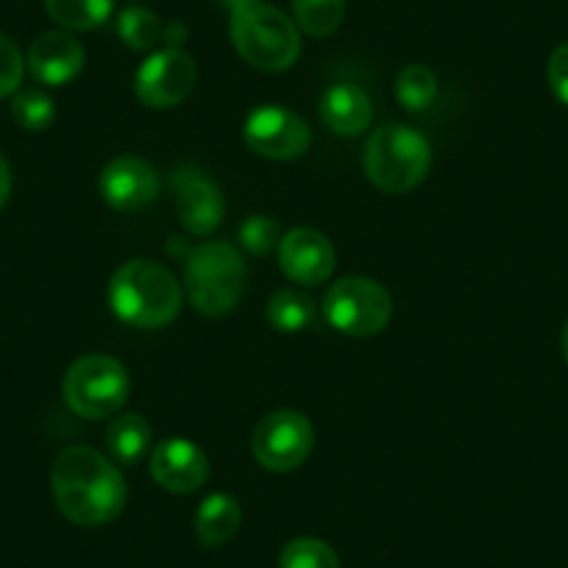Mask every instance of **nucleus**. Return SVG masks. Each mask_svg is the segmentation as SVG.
I'll list each match as a JSON object with an SVG mask.
<instances>
[{
  "instance_id": "f257e3e1",
  "label": "nucleus",
  "mask_w": 568,
  "mask_h": 568,
  "mask_svg": "<svg viewBox=\"0 0 568 568\" xmlns=\"http://www.w3.org/2000/svg\"><path fill=\"white\" fill-rule=\"evenodd\" d=\"M59 513L79 527H101L123 513L129 488L120 468L90 446L59 452L51 468Z\"/></svg>"
},
{
  "instance_id": "6e6552de",
  "label": "nucleus",
  "mask_w": 568,
  "mask_h": 568,
  "mask_svg": "<svg viewBox=\"0 0 568 568\" xmlns=\"http://www.w3.org/2000/svg\"><path fill=\"white\" fill-rule=\"evenodd\" d=\"M313 444L315 429L307 415L296 413V409H276L256 424L251 449L262 468L287 474L307 463Z\"/></svg>"
},
{
  "instance_id": "f03ea898",
  "label": "nucleus",
  "mask_w": 568,
  "mask_h": 568,
  "mask_svg": "<svg viewBox=\"0 0 568 568\" xmlns=\"http://www.w3.org/2000/svg\"><path fill=\"white\" fill-rule=\"evenodd\" d=\"M182 284L154 260H131L109 282V307L136 329H162L182 313Z\"/></svg>"
},
{
  "instance_id": "9d476101",
  "label": "nucleus",
  "mask_w": 568,
  "mask_h": 568,
  "mask_svg": "<svg viewBox=\"0 0 568 568\" xmlns=\"http://www.w3.org/2000/svg\"><path fill=\"white\" fill-rule=\"evenodd\" d=\"M199 81V68L184 48L168 45L151 53L136 70L134 92L142 106L173 109L187 101Z\"/></svg>"
},
{
  "instance_id": "c756f323",
  "label": "nucleus",
  "mask_w": 568,
  "mask_h": 568,
  "mask_svg": "<svg viewBox=\"0 0 568 568\" xmlns=\"http://www.w3.org/2000/svg\"><path fill=\"white\" fill-rule=\"evenodd\" d=\"M562 357H566V363H568V321H566V326H562Z\"/></svg>"
},
{
  "instance_id": "bb28decb",
  "label": "nucleus",
  "mask_w": 568,
  "mask_h": 568,
  "mask_svg": "<svg viewBox=\"0 0 568 568\" xmlns=\"http://www.w3.org/2000/svg\"><path fill=\"white\" fill-rule=\"evenodd\" d=\"M26 73V59L20 48L9 40L7 34H0V101L20 90Z\"/></svg>"
},
{
  "instance_id": "423d86ee",
  "label": "nucleus",
  "mask_w": 568,
  "mask_h": 568,
  "mask_svg": "<svg viewBox=\"0 0 568 568\" xmlns=\"http://www.w3.org/2000/svg\"><path fill=\"white\" fill-rule=\"evenodd\" d=\"M131 390L129 371L109 354H87L75 359L62 382L68 407L81 418H109L125 404Z\"/></svg>"
},
{
  "instance_id": "1a4fd4ad",
  "label": "nucleus",
  "mask_w": 568,
  "mask_h": 568,
  "mask_svg": "<svg viewBox=\"0 0 568 568\" xmlns=\"http://www.w3.org/2000/svg\"><path fill=\"white\" fill-rule=\"evenodd\" d=\"M243 140L248 151H254L262 160L291 162L307 154L313 134H310V125L293 109L265 103L245 118Z\"/></svg>"
},
{
  "instance_id": "a878e982",
  "label": "nucleus",
  "mask_w": 568,
  "mask_h": 568,
  "mask_svg": "<svg viewBox=\"0 0 568 568\" xmlns=\"http://www.w3.org/2000/svg\"><path fill=\"white\" fill-rule=\"evenodd\" d=\"M240 245H243L248 254L265 256L273 248H278V240H282V229L273 221L271 215H248L237 229Z\"/></svg>"
},
{
  "instance_id": "6ab92c4d",
  "label": "nucleus",
  "mask_w": 568,
  "mask_h": 568,
  "mask_svg": "<svg viewBox=\"0 0 568 568\" xmlns=\"http://www.w3.org/2000/svg\"><path fill=\"white\" fill-rule=\"evenodd\" d=\"M265 318L282 335H296V332L307 329L313 324L315 302L310 293L298 291V287H282L267 302Z\"/></svg>"
},
{
  "instance_id": "9b49d317",
  "label": "nucleus",
  "mask_w": 568,
  "mask_h": 568,
  "mask_svg": "<svg viewBox=\"0 0 568 568\" xmlns=\"http://www.w3.org/2000/svg\"><path fill=\"white\" fill-rule=\"evenodd\" d=\"M103 201L118 212H140L160 195V176L151 162L140 156H118L101 171Z\"/></svg>"
},
{
  "instance_id": "4468645a",
  "label": "nucleus",
  "mask_w": 568,
  "mask_h": 568,
  "mask_svg": "<svg viewBox=\"0 0 568 568\" xmlns=\"http://www.w3.org/2000/svg\"><path fill=\"white\" fill-rule=\"evenodd\" d=\"M87 51L68 31H48L29 51V70L40 84L64 87L84 70Z\"/></svg>"
},
{
  "instance_id": "aec40b11",
  "label": "nucleus",
  "mask_w": 568,
  "mask_h": 568,
  "mask_svg": "<svg viewBox=\"0 0 568 568\" xmlns=\"http://www.w3.org/2000/svg\"><path fill=\"white\" fill-rule=\"evenodd\" d=\"M114 0H45L53 23L68 31H95L112 14Z\"/></svg>"
},
{
  "instance_id": "2eb2a0df",
  "label": "nucleus",
  "mask_w": 568,
  "mask_h": 568,
  "mask_svg": "<svg viewBox=\"0 0 568 568\" xmlns=\"http://www.w3.org/2000/svg\"><path fill=\"white\" fill-rule=\"evenodd\" d=\"M176 212L182 226L195 237H210L226 215L221 187L201 173L176 179Z\"/></svg>"
},
{
  "instance_id": "39448f33",
  "label": "nucleus",
  "mask_w": 568,
  "mask_h": 568,
  "mask_svg": "<svg viewBox=\"0 0 568 568\" xmlns=\"http://www.w3.org/2000/svg\"><path fill=\"white\" fill-rule=\"evenodd\" d=\"M248 284L243 256L226 240H210L190 251L184 271V291L201 315L221 318L240 304Z\"/></svg>"
},
{
  "instance_id": "4be33fe9",
  "label": "nucleus",
  "mask_w": 568,
  "mask_h": 568,
  "mask_svg": "<svg viewBox=\"0 0 568 568\" xmlns=\"http://www.w3.org/2000/svg\"><path fill=\"white\" fill-rule=\"evenodd\" d=\"M396 98L407 112H424L438 98V75L426 64H407L396 79Z\"/></svg>"
},
{
  "instance_id": "f3484780",
  "label": "nucleus",
  "mask_w": 568,
  "mask_h": 568,
  "mask_svg": "<svg viewBox=\"0 0 568 568\" xmlns=\"http://www.w3.org/2000/svg\"><path fill=\"white\" fill-rule=\"evenodd\" d=\"M240 524H243V510L240 501L229 494L206 496L195 513V535L210 549L229 544L237 535Z\"/></svg>"
},
{
  "instance_id": "393cba45",
  "label": "nucleus",
  "mask_w": 568,
  "mask_h": 568,
  "mask_svg": "<svg viewBox=\"0 0 568 568\" xmlns=\"http://www.w3.org/2000/svg\"><path fill=\"white\" fill-rule=\"evenodd\" d=\"M12 118L26 131H45L57 120V106L42 90H18L12 101Z\"/></svg>"
},
{
  "instance_id": "0eeeda50",
  "label": "nucleus",
  "mask_w": 568,
  "mask_h": 568,
  "mask_svg": "<svg viewBox=\"0 0 568 568\" xmlns=\"http://www.w3.org/2000/svg\"><path fill=\"white\" fill-rule=\"evenodd\" d=\"M324 315L341 335L374 337L390 324L393 298L376 278L346 276L326 293Z\"/></svg>"
},
{
  "instance_id": "f8f14e48",
  "label": "nucleus",
  "mask_w": 568,
  "mask_h": 568,
  "mask_svg": "<svg viewBox=\"0 0 568 568\" xmlns=\"http://www.w3.org/2000/svg\"><path fill=\"white\" fill-rule=\"evenodd\" d=\"M278 267L296 284H321L335 271V245L318 229H293L278 240Z\"/></svg>"
},
{
  "instance_id": "20e7f679",
  "label": "nucleus",
  "mask_w": 568,
  "mask_h": 568,
  "mask_svg": "<svg viewBox=\"0 0 568 568\" xmlns=\"http://www.w3.org/2000/svg\"><path fill=\"white\" fill-rule=\"evenodd\" d=\"M363 168L368 182L382 193H409L433 168V149L413 125L387 123L368 136Z\"/></svg>"
},
{
  "instance_id": "a211bd4d",
  "label": "nucleus",
  "mask_w": 568,
  "mask_h": 568,
  "mask_svg": "<svg viewBox=\"0 0 568 568\" xmlns=\"http://www.w3.org/2000/svg\"><path fill=\"white\" fill-rule=\"evenodd\" d=\"M151 440H154V429L140 413H123L106 426L109 455L123 466H136L142 457L149 455Z\"/></svg>"
},
{
  "instance_id": "412c9836",
  "label": "nucleus",
  "mask_w": 568,
  "mask_h": 568,
  "mask_svg": "<svg viewBox=\"0 0 568 568\" xmlns=\"http://www.w3.org/2000/svg\"><path fill=\"white\" fill-rule=\"evenodd\" d=\"M298 31L310 37H329L346 20V0H293Z\"/></svg>"
},
{
  "instance_id": "c85d7f7f",
  "label": "nucleus",
  "mask_w": 568,
  "mask_h": 568,
  "mask_svg": "<svg viewBox=\"0 0 568 568\" xmlns=\"http://www.w3.org/2000/svg\"><path fill=\"white\" fill-rule=\"evenodd\" d=\"M9 193H12V168H9L7 156L0 154V210L7 206Z\"/></svg>"
},
{
  "instance_id": "7ed1b4c3",
  "label": "nucleus",
  "mask_w": 568,
  "mask_h": 568,
  "mask_svg": "<svg viewBox=\"0 0 568 568\" xmlns=\"http://www.w3.org/2000/svg\"><path fill=\"white\" fill-rule=\"evenodd\" d=\"M229 37L234 51L262 73H284L302 53L298 26L267 0H232Z\"/></svg>"
},
{
  "instance_id": "cd10ccee",
  "label": "nucleus",
  "mask_w": 568,
  "mask_h": 568,
  "mask_svg": "<svg viewBox=\"0 0 568 568\" xmlns=\"http://www.w3.org/2000/svg\"><path fill=\"white\" fill-rule=\"evenodd\" d=\"M546 81L555 98L568 106V42L557 45L546 62Z\"/></svg>"
},
{
  "instance_id": "ddd939ff",
  "label": "nucleus",
  "mask_w": 568,
  "mask_h": 568,
  "mask_svg": "<svg viewBox=\"0 0 568 568\" xmlns=\"http://www.w3.org/2000/svg\"><path fill=\"white\" fill-rule=\"evenodd\" d=\"M151 477L171 494H195L210 479V460L187 438H168L151 452Z\"/></svg>"
},
{
  "instance_id": "dca6fc26",
  "label": "nucleus",
  "mask_w": 568,
  "mask_h": 568,
  "mask_svg": "<svg viewBox=\"0 0 568 568\" xmlns=\"http://www.w3.org/2000/svg\"><path fill=\"white\" fill-rule=\"evenodd\" d=\"M321 120L341 136H359L374 120V106L357 84H332L321 98Z\"/></svg>"
},
{
  "instance_id": "b1692460",
  "label": "nucleus",
  "mask_w": 568,
  "mask_h": 568,
  "mask_svg": "<svg viewBox=\"0 0 568 568\" xmlns=\"http://www.w3.org/2000/svg\"><path fill=\"white\" fill-rule=\"evenodd\" d=\"M278 568H341V560L324 540L293 538L278 555Z\"/></svg>"
},
{
  "instance_id": "5701e85b",
  "label": "nucleus",
  "mask_w": 568,
  "mask_h": 568,
  "mask_svg": "<svg viewBox=\"0 0 568 568\" xmlns=\"http://www.w3.org/2000/svg\"><path fill=\"white\" fill-rule=\"evenodd\" d=\"M118 34L134 51H151L165 37V26L151 9L129 7L125 12H120Z\"/></svg>"
}]
</instances>
